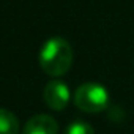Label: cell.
I'll list each match as a JSON object with an SVG mask.
<instances>
[{
    "mask_svg": "<svg viewBox=\"0 0 134 134\" xmlns=\"http://www.w3.org/2000/svg\"><path fill=\"white\" fill-rule=\"evenodd\" d=\"M40 66L51 77H60L73 65V47L62 36L49 38L40 49Z\"/></svg>",
    "mask_w": 134,
    "mask_h": 134,
    "instance_id": "obj_1",
    "label": "cell"
},
{
    "mask_svg": "<svg viewBox=\"0 0 134 134\" xmlns=\"http://www.w3.org/2000/svg\"><path fill=\"white\" fill-rule=\"evenodd\" d=\"M74 106L85 114H98L107 109L110 96L104 85L96 82L81 84L73 96Z\"/></svg>",
    "mask_w": 134,
    "mask_h": 134,
    "instance_id": "obj_2",
    "label": "cell"
},
{
    "mask_svg": "<svg viewBox=\"0 0 134 134\" xmlns=\"http://www.w3.org/2000/svg\"><path fill=\"white\" fill-rule=\"evenodd\" d=\"M70 88L63 81L60 79H52L46 84L44 92H43V99L46 106L52 110H63L70 103Z\"/></svg>",
    "mask_w": 134,
    "mask_h": 134,
    "instance_id": "obj_3",
    "label": "cell"
},
{
    "mask_svg": "<svg viewBox=\"0 0 134 134\" xmlns=\"http://www.w3.org/2000/svg\"><path fill=\"white\" fill-rule=\"evenodd\" d=\"M22 134H58V123L51 115L38 114L27 120Z\"/></svg>",
    "mask_w": 134,
    "mask_h": 134,
    "instance_id": "obj_4",
    "label": "cell"
},
{
    "mask_svg": "<svg viewBox=\"0 0 134 134\" xmlns=\"http://www.w3.org/2000/svg\"><path fill=\"white\" fill-rule=\"evenodd\" d=\"M21 126L18 117L8 110L0 107V134H19Z\"/></svg>",
    "mask_w": 134,
    "mask_h": 134,
    "instance_id": "obj_5",
    "label": "cell"
},
{
    "mask_svg": "<svg viewBox=\"0 0 134 134\" xmlns=\"http://www.w3.org/2000/svg\"><path fill=\"white\" fill-rule=\"evenodd\" d=\"M63 134H95V131L87 121H73L68 125Z\"/></svg>",
    "mask_w": 134,
    "mask_h": 134,
    "instance_id": "obj_6",
    "label": "cell"
}]
</instances>
